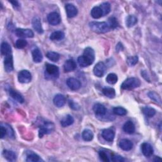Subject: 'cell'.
I'll return each instance as SVG.
<instances>
[{
	"label": "cell",
	"mask_w": 162,
	"mask_h": 162,
	"mask_svg": "<svg viewBox=\"0 0 162 162\" xmlns=\"http://www.w3.org/2000/svg\"><path fill=\"white\" fill-rule=\"evenodd\" d=\"M10 95L11 96V98L14 99L16 101H17L20 103H23L24 102V98L22 94H20L17 91H16L13 89L9 90Z\"/></svg>",
	"instance_id": "obj_22"
},
{
	"label": "cell",
	"mask_w": 162,
	"mask_h": 162,
	"mask_svg": "<svg viewBox=\"0 0 162 162\" xmlns=\"http://www.w3.org/2000/svg\"><path fill=\"white\" fill-rule=\"evenodd\" d=\"M123 50H124V46H123L122 44L120 43H118V44L116 46V50L117 52H120V51H122Z\"/></svg>",
	"instance_id": "obj_46"
},
{
	"label": "cell",
	"mask_w": 162,
	"mask_h": 162,
	"mask_svg": "<svg viewBox=\"0 0 162 162\" xmlns=\"http://www.w3.org/2000/svg\"><path fill=\"white\" fill-rule=\"evenodd\" d=\"M10 3L13 5V7L14 8H17L18 7H19V2H17V1L10 2Z\"/></svg>",
	"instance_id": "obj_47"
},
{
	"label": "cell",
	"mask_w": 162,
	"mask_h": 162,
	"mask_svg": "<svg viewBox=\"0 0 162 162\" xmlns=\"http://www.w3.org/2000/svg\"><path fill=\"white\" fill-rule=\"evenodd\" d=\"M0 134H1V139H3L7 135V131L5 126L2 124L0 127Z\"/></svg>",
	"instance_id": "obj_43"
},
{
	"label": "cell",
	"mask_w": 162,
	"mask_h": 162,
	"mask_svg": "<svg viewBox=\"0 0 162 162\" xmlns=\"http://www.w3.org/2000/svg\"><path fill=\"white\" fill-rule=\"evenodd\" d=\"M46 72L47 75L50 76L52 79H56L59 76V68L55 65L46 63Z\"/></svg>",
	"instance_id": "obj_4"
},
{
	"label": "cell",
	"mask_w": 162,
	"mask_h": 162,
	"mask_svg": "<svg viewBox=\"0 0 162 162\" xmlns=\"http://www.w3.org/2000/svg\"><path fill=\"white\" fill-rule=\"evenodd\" d=\"M148 96L150 99L157 102L158 103H161V98L160 96L154 91H150L148 92Z\"/></svg>",
	"instance_id": "obj_38"
},
{
	"label": "cell",
	"mask_w": 162,
	"mask_h": 162,
	"mask_svg": "<svg viewBox=\"0 0 162 162\" xmlns=\"http://www.w3.org/2000/svg\"><path fill=\"white\" fill-rule=\"evenodd\" d=\"M26 161L28 162H36L40 161V158L36 153L30 152V153L27 154Z\"/></svg>",
	"instance_id": "obj_35"
},
{
	"label": "cell",
	"mask_w": 162,
	"mask_h": 162,
	"mask_svg": "<svg viewBox=\"0 0 162 162\" xmlns=\"http://www.w3.org/2000/svg\"><path fill=\"white\" fill-rule=\"evenodd\" d=\"M5 70L7 72H10L13 70V61L12 54L7 55L5 57L4 60Z\"/></svg>",
	"instance_id": "obj_11"
},
{
	"label": "cell",
	"mask_w": 162,
	"mask_h": 162,
	"mask_svg": "<svg viewBox=\"0 0 162 162\" xmlns=\"http://www.w3.org/2000/svg\"><path fill=\"white\" fill-rule=\"evenodd\" d=\"M119 146L124 151H130L133 147V144L130 140L123 139L119 142Z\"/></svg>",
	"instance_id": "obj_19"
},
{
	"label": "cell",
	"mask_w": 162,
	"mask_h": 162,
	"mask_svg": "<svg viewBox=\"0 0 162 162\" xmlns=\"http://www.w3.org/2000/svg\"><path fill=\"white\" fill-rule=\"evenodd\" d=\"M65 10L69 18H73L77 15L78 10L77 8L73 4H67L65 5Z\"/></svg>",
	"instance_id": "obj_16"
},
{
	"label": "cell",
	"mask_w": 162,
	"mask_h": 162,
	"mask_svg": "<svg viewBox=\"0 0 162 162\" xmlns=\"http://www.w3.org/2000/svg\"><path fill=\"white\" fill-rule=\"evenodd\" d=\"M160 160H161V158H160L159 156H156V157H155V160L154 161H160Z\"/></svg>",
	"instance_id": "obj_48"
},
{
	"label": "cell",
	"mask_w": 162,
	"mask_h": 162,
	"mask_svg": "<svg viewBox=\"0 0 162 162\" xmlns=\"http://www.w3.org/2000/svg\"><path fill=\"white\" fill-rule=\"evenodd\" d=\"M95 60V53L92 48L90 47H86L84 51L83 55L78 58V63L82 67H87L90 66Z\"/></svg>",
	"instance_id": "obj_1"
},
{
	"label": "cell",
	"mask_w": 162,
	"mask_h": 162,
	"mask_svg": "<svg viewBox=\"0 0 162 162\" xmlns=\"http://www.w3.org/2000/svg\"><path fill=\"white\" fill-rule=\"evenodd\" d=\"M100 8L102 10L103 12V16L106 15L107 14H108L110 12L111 10V5L108 2H105L102 3L100 6Z\"/></svg>",
	"instance_id": "obj_36"
},
{
	"label": "cell",
	"mask_w": 162,
	"mask_h": 162,
	"mask_svg": "<svg viewBox=\"0 0 162 162\" xmlns=\"http://www.w3.org/2000/svg\"><path fill=\"white\" fill-rule=\"evenodd\" d=\"M47 21L52 25H58L61 22L60 16L56 12H52L47 15Z\"/></svg>",
	"instance_id": "obj_10"
},
{
	"label": "cell",
	"mask_w": 162,
	"mask_h": 162,
	"mask_svg": "<svg viewBox=\"0 0 162 162\" xmlns=\"http://www.w3.org/2000/svg\"><path fill=\"white\" fill-rule=\"evenodd\" d=\"M32 24L34 30L37 32H38L39 34L43 33V29L42 27L41 20L38 17H35L33 18V19L32 20Z\"/></svg>",
	"instance_id": "obj_18"
},
{
	"label": "cell",
	"mask_w": 162,
	"mask_h": 162,
	"mask_svg": "<svg viewBox=\"0 0 162 162\" xmlns=\"http://www.w3.org/2000/svg\"><path fill=\"white\" fill-rule=\"evenodd\" d=\"M113 112L114 114L119 116H124L127 114V111L123 107H115L113 109Z\"/></svg>",
	"instance_id": "obj_34"
},
{
	"label": "cell",
	"mask_w": 162,
	"mask_h": 162,
	"mask_svg": "<svg viewBox=\"0 0 162 162\" xmlns=\"http://www.w3.org/2000/svg\"><path fill=\"white\" fill-rule=\"evenodd\" d=\"M1 53H2V55L5 56L7 55L11 54V47L8 43L4 42L2 44Z\"/></svg>",
	"instance_id": "obj_27"
},
{
	"label": "cell",
	"mask_w": 162,
	"mask_h": 162,
	"mask_svg": "<svg viewBox=\"0 0 162 162\" xmlns=\"http://www.w3.org/2000/svg\"><path fill=\"white\" fill-rule=\"evenodd\" d=\"M137 23V19L134 15H128L126 19L125 24L128 27H132Z\"/></svg>",
	"instance_id": "obj_31"
},
{
	"label": "cell",
	"mask_w": 162,
	"mask_h": 162,
	"mask_svg": "<svg viewBox=\"0 0 162 162\" xmlns=\"http://www.w3.org/2000/svg\"><path fill=\"white\" fill-rule=\"evenodd\" d=\"M102 92L105 96H106L107 98H115V96L116 95L115 90L111 88H105L103 89Z\"/></svg>",
	"instance_id": "obj_29"
},
{
	"label": "cell",
	"mask_w": 162,
	"mask_h": 162,
	"mask_svg": "<svg viewBox=\"0 0 162 162\" xmlns=\"http://www.w3.org/2000/svg\"><path fill=\"white\" fill-rule=\"evenodd\" d=\"M65 38L64 32L61 30L55 31L50 35V39L52 41H60Z\"/></svg>",
	"instance_id": "obj_25"
},
{
	"label": "cell",
	"mask_w": 162,
	"mask_h": 162,
	"mask_svg": "<svg viewBox=\"0 0 162 162\" xmlns=\"http://www.w3.org/2000/svg\"><path fill=\"white\" fill-rule=\"evenodd\" d=\"M5 127L7 131V135L9 136L10 138H14L15 137V134L13 128L11 127V126L8 125V124H5Z\"/></svg>",
	"instance_id": "obj_42"
},
{
	"label": "cell",
	"mask_w": 162,
	"mask_h": 162,
	"mask_svg": "<svg viewBox=\"0 0 162 162\" xmlns=\"http://www.w3.org/2000/svg\"><path fill=\"white\" fill-rule=\"evenodd\" d=\"M102 137L108 142H112L115 138V132L111 128L104 129L102 131Z\"/></svg>",
	"instance_id": "obj_14"
},
{
	"label": "cell",
	"mask_w": 162,
	"mask_h": 162,
	"mask_svg": "<svg viewBox=\"0 0 162 162\" xmlns=\"http://www.w3.org/2000/svg\"><path fill=\"white\" fill-rule=\"evenodd\" d=\"M141 86V81L136 77L127 79L122 84L121 88L124 90H132Z\"/></svg>",
	"instance_id": "obj_3"
},
{
	"label": "cell",
	"mask_w": 162,
	"mask_h": 162,
	"mask_svg": "<svg viewBox=\"0 0 162 162\" xmlns=\"http://www.w3.org/2000/svg\"><path fill=\"white\" fill-rule=\"evenodd\" d=\"M74 122V117L70 115H67L62 119L60 122V124L63 127H67L72 125Z\"/></svg>",
	"instance_id": "obj_23"
},
{
	"label": "cell",
	"mask_w": 162,
	"mask_h": 162,
	"mask_svg": "<svg viewBox=\"0 0 162 162\" xmlns=\"http://www.w3.org/2000/svg\"><path fill=\"white\" fill-rule=\"evenodd\" d=\"M141 151L146 157L151 156L154 151L152 146L147 142H144L141 144Z\"/></svg>",
	"instance_id": "obj_12"
},
{
	"label": "cell",
	"mask_w": 162,
	"mask_h": 162,
	"mask_svg": "<svg viewBox=\"0 0 162 162\" xmlns=\"http://www.w3.org/2000/svg\"><path fill=\"white\" fill-rule=\"evenodd\" d=\"M67 84L68 87L72 91L79 90L81 87L80 81L75 78H69L67 80Z\"/></svg>",
	"instance_id": "obj_13"
},
{
	"label": "cell",
	"mask_w": 162,
	"mask_h": 162,
	"mask_svg": "<svg viewBox=\"0 0 162 162\" xmlns=\"http://www.w3.org/2000/svg\"><path fill=\"white\" fill-rule=\"evenodd\" d=\"M123 130L124 131L128 134H134L136 130L135 125L134 123L132 121H127L126 122L124 126H123Z\"/></svg>",
	"instance_id": "obj_20"
},
{
	"label": "cell",
	"mask_w": 162,
	"mask_h": 162,
	"mask_svg": "<svg viewBox=\"0 0 162 162\" xmlns=\"http://www.w3.org/2000/svg\"><path fill=\"white\" fill-rule=\"evenodd\" d=\"M15 33L17 36L22 38H32L34 36L33 31L29 29H17Z\"/></svg>",
	"instance_id": "obj_6"
},
{
	"label": "cell",
	"mask_w": 162,
	"mask_h": 162,
	"mask_svg": "<svg viewBox=\"0 0 162 162\" xmlns=\"http://www.w3.org/2000/svg\"><path fill=\"white\" fill-rule=\"evenodd\" d=\"M82 137L85 141H91L93 139L94 134L89 129H85L83 132Z\"/></svg>",
	"instance_id": "obj_30"
},
{
	"label": "cell",
	"mask_w": 162,
	"mask_h": 162,
	"mask_svg": "<svg viewBox=\"0 0 162 162\" xmlns=\"http://www.w3.org/2000/svg\"><path fill=\"white\" fill-rule=\"evenodd\" d=\"M91 15L93 19H98L103 16V12L100 7H94L91 10Z\"/></svg>",
	"instance_id": "obj_24"
},
{
	"label": "cell",
	"mask_w": 162,
	"mask_h": 162,
	"mask_svg": "<svg viewBox=\"0 0 162 162\" xmlns=\"http://www.w3.org/2000/svg\"><path fill=\"white\" fill-rule=\"evenodd\" d=\"M139 58L137 56H129L127 59V63L128 66L133 67L138 62Z\"/></svg>",
	"instance_id": "obj_37"
},
{
	"label": "cell",
	"mask_w": 162,
	"mask_h": 162,
	"mask_svg": "<svg viewBox=\"0 0 162 162\" xmlns=\"http://www.w3.org/2000/svg\"><path fill=\"white\" fill-rule=\"evenodd\" d=\"M3 155L5 158L9 161H14L17 160V155L12 151L4 150L3 152Z\"/></svg>",
	"instance_id": "obj_26"
},
{
	"label": "cell",
	"mask_w": 162,
	"mask_h": 162,
	"mask_svg": "<svg viewBox=\"0 0 162 162\" xmlns=\"http://www.w3.org/2000/svg\"><path fill=\"white\" fill-rule=\"evenodd\" d=\"M106 69V67L105 64L103 62L100 61V62H98L94 66V67L93 69V72L96 76L98 77H101L104 75Z\"/></svg>",
	"instance_id": "obj_8"
},
{
	"label": "cell",
	"mask_w": 162,
	"mask_h": 162,
	"mask_svg": "<svg viewBox=\"0 0 162 162\" xmlns=\"http://www.w3.org/2000/svg\"><path fill=\"white\" fill-rule=\"evenodd\" d=\"M54 130V125L52 122H45L39 128V136L43 137L45 134H49Z\"/></svg>",
	"instance_id": "obj_5"
},
{
	"label": "cell",
	"mask_w": 162,
	"mask_h": 162,
	"mask_svg": "<svg viewBox=\"0 0 162 162\" xmlns=\"http://www.w3.org/2000/svg\"><path fill=\"white\" fill-rule=\"evenodd\" d=\"M89 26L91 30L98 34H103L111 30L108 23L105 22H91Z\"/></svg>",
	"instance_id": "obj_2"
},
{
	"label": "cell",
	"mask_w": 162,
	"mask_h": 162,
	"mask_svg": "<svg viewBox=\"0 0 162 162\" xmlns=\"http://www.w3.org/2000/svg\"><path fill=\"white\" fill-rule=\"evenodd\" d=\"M108 24L109 25L111 29H114L117 28L119 25V23H118L117 19L115 17H110L108 19Z\"/></svg>",
	"instance_id": "obj_39"
},
{
	"label": "cell",
	"mask_w": 162,
	"mask_h": 162,
	"mask_svg": "<svg viewBox=\"0 0 162 162\" xmlns=\"http://www.w3.org/2000/svg\"><path fill=\"white\" fill-rule=\"evenodd\" d=\"M27 45V41H25V39H18L17 41H16V43H15L16 47L19 48V49H23V48L26 47Z\"/></svg>",
	"instance_id": "obj_40"
},
{
	"label": "cell",
	"mask_w": 162,
	"mask_h": 162,
	"mask_svg": "<svg viewBox=\"0 0 162 162\" xmlns=\"http://www.w3.org/2000/svg\"><path fill=\"white\" fill-rule=\"evenodd\" d=\"M69 105H70V107L72 109L75 110H79L80 108L79 105L77 103H75V102H74L72 101H70Z\"/></svg>",
	"instance_id": "obj_45"
},
{
	"label": "cell",
	"mask_w": 162,
	"mask_h": 162,
	"mask_svg": "<svg viewBox=\"0 0 162 162\" xmlns=\"http://www.w3.org/2000/svg\"><path fill=\"white\" fill-rule=\"evenodd\" d=\"M18 79L20 83L27 84L31 81L32 75L29 71L27 70H23L19 73Z\"/></svg>",
	"instance_id": "obj_7"
},
{
	"label": "cell",
	"mask_w": 162,
	"mask_h": 162,
	"mask_svg": "<svg viewBox=\"0 0 162 162\" xmlns=\"http://www.w3.org/2000/svg\"><path fill=\"white\" fill-rule=\"evenodd\" d=\"M46 57L52 61L56 62L60 60V56L58 53H56L54 52H50L47 53Z\"/></svg>",
	"instance_id": "obj_33"
},
{
	"label": "cell",
	"mask_w": 162,
	"mask_h": 162,
	"mask_svg": "<svg viewBox=\"0 0 162 162\" xmlns=\"http://www.w3.org/2000/svg\"><path fill=\"white\" fill-rule=\"evenodd\" d=\"M106 80L110 84H115L117 83L118 77L115 74L111 73L107 75Z\"/></svg>",
	"instance_id": "obj_32"
},
{
	"label": "cell",
	"mask_w": 162,
	"mask_h": 162,
	"mask_svg": "<svg viewBox=\"0 0 162 162\" xmlns=\"http://www.w3.org/2000/svg\"><path fill=\"white\" fill-rule=\"evenodd\" d=\"M77 68V64L75 61L72 59H69L67 60L64 63L63 69L65 72H70L74 71Z\"/></svg>",
	"instance_id": "obj_15"
},
{
	"label": "cell",
	"mask_w": 162,
	"mask_h": 162,
	"mask_svg": "<svg viewBox=\"0 0 162 162\" xmlns=\"http://www.w3.org/2000/svg\"><path fill=\"white\" fill-rule=\"evenodd\" d=\"M142 110L144 114L148 118H151L156 114V110L150 106H145L142 109Z\"/></svg>",
	"instance_id": "obj_28"
},
{
	"label": "cell",
	"mask_w": 162,
	"mask_h": 162,
	"mask_svg": "<svg viewBox=\"0 0 162 162\" xmlns=\"http://www.w3.org/2000/svg\"><path fill=\"white\" fill-rule=\"evenodd\" d=\"M99 156L100 157V159L105 161V162H109L110 159L108 153L105 151H99Z\"/></svg>",
	"instance_id": "obj_41"
},
{
	"label": "cell",
	"mask_w": 162,
	"mask_h": 162,
	"mask_svg": "<svg viewBox=\"0 0 162 162\" xmlns=\"http://www.w3.org/2000/svg\"><path fill=\"white\" fill-rule=\"evenodd\" d=\"M32 56L33 60L35 63H40L42 61L43 56L42 53L41 52L40 50L38 47L34 48V49L32 51Z\"/></svg>",
	"instance_id": "obj_21"
},
{
	"label": "cell",
	"mask_w": 162,
	"mask_h": 162,
	"mask_svg": "<svg viewBox=\"0 0 162 162\" xmlns=\"http://www.w3.org/2000/svg\"><path fill=\"white\" fill-rule=\"evenodd\" d=\"M53 103L58 108L62 107L66 103L65 97L61 94H56L53 99Z\"/></svg>",
	"instance_id": "obj_17"
},
{
	"label": "cell",
	"mask_w": 162,
	"mask_h": 162,
	"mask_svg": "<svg viewBox=\"0 0 162 162\" xmlns=\"http://www.w3.org/2000/svg\"><path fill=\"white\" fill-rule=\"evenodd\" d=\"M111 160L113 161H115V162H123V161H124V158L122 156H119V155L113 156Z\"/></svg>",
	"instance_id": "obj_44"
},
{
	"label": "cell",
	"mask_w": 162,
	"mask_h": 162,
	"mask_svg": "<svg viewBox=\"0 0 162 162\" xmlns=\"http://www.w3.org/2000/svg\"><path fill=\"white\" fill-rule=\"evenodd\" d=\"M93 111L95 113V115L98 117H105L107 112V110L106 107L101 103L95 104L93 106Z\"/></svg>",
	"instance_id": "obj_9"
}]
</instances>
